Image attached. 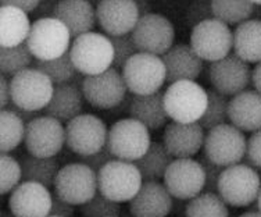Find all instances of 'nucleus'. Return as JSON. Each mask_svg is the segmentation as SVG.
Returning a JSON list of instances; mask_svg holds the SVG:
<instances>
[{
    "label": "nucleus",
    "instance_id": "obj_1",
    "mask_svg": "<svg viewBox=\"0 0 261 217\" xmlns=\"http://www.w3.org/2000/svg\"><path fill=\"white\" fill-rule=\"evenodd\" d=\"M153 143L150 130L134 118H118L109 128L106 148L117 160L136 163Z\"/></svg>",
    "mask_w": 261,
    "mask_h": 217
},
{
    "label": "nucleus",
    "instance_id": "obj_2",
    "mask_svg": "<svg viewBox=\"0 0 261 217\" xmlns=\"http://www.w3.org/2000/svg\"><path fill=\"white\" fill-rule=\"evenodd\" d=\"M70 55L78 73L85 77L97 76L110 70L114 63L111 39L99 32H88L74 39Z\"/></svg>",
    "mask_w": 261,
    "mask_h": 217
},
{
    "label": "nucleus",
    "instance_id": "obj_3",
    "mask_svg": "<svg viewBox=\"0 0 261 217\" xmlns=\"http://www.w3.org/2000/svg\"><path fill=\"white\" fill-rule=\"evenodd\" d=\"M208 103L207 91L196 81H179L164 91V106L172 122L199 123Z\"/></svg>",
    "mask_w": 261,
    "mask_h": 217
},
{
    "label": "nucleus",
    "instance_id": "obj_4",
    "mask_svg": "<svg viewBox=\"0 0 261 217\" xmlns=\"http://www.w3.org/2000/svg\"><path fill=\"white\" fill-rule=\"evenodd\" d=\"M99 192L116 203L130 202L143 185V178L135 163L111 160L97 173Z\"/></svg>",
    "mask_w": 261,
    "mask_h": 217
},
{
    "label": "nucleus",
    "instance_id": "obj_5",
    "mask_svg": "<svg viewBox=\"0 0 261 217\" xmlns=\"http://www.w3.org/2000/svg\"><path fill=\"white\" fill-rule=\"evenodd\" d=\"M71 34L57 18H40L32 22L27 45L36 61L59 59L71 49Z\"/></svg>",
    "mask_w": 261,
    "mask_h": 217
},
{
    "label": "nucleus",
    "instance_id": "obj_6",
    "mask_svg": "<svg viewBox=\"0 0 261 217\" xmlns=\"http://www.w3.org/2000/svg\"><path fill=\"white\" fill-rule=\"evenodd\" d=\"M121 73L128 92L134 96L161 92V88L167 82V71L163 59L149 53H136Z\"/></svg>",
    "mask_w": 261,
    "mask_h": 217
},
{
    "label": "nucleus",
    "instance_id": "obj_7",
    "mask_svg": "<svg viewBox=\"0 0 261 217\" xmlns=\"http://www.w3.org/2000/svg\"><path fill=\"white\" fill-rule=\"evenodd\" d=\"M261 191V177L246 163L226 167L218 181V195L226 205L245 207L257 202Z\"/></svg>",
    "mask_w": 261,
    "mask_h": 217
},
{
    "label": "nucleus",
    "instance_id": "obj_8",
    "mask_svg": "<svg viewBox=\"0 0 261 217\" xmlns=\"http://www.w3.org/2000/svg\"><path fill=\"white\" fill-rule=\"evenodd\" d=\"M247 139L245 132L232 124L216 127L206 132L203 156L218 166L231 167L241 164L246 157Z\"/></svg>",
    "mask_w": 261,
    "mask_h": 217
},
{
    "label": "nucleus",
    "instance_id": "obj_9",
    "mask_svg": "<svg viewBox=\"0 0 261 217\" xmlns=\"http://www.w3.org/2000/svg\"><path fill=\"white\" fill-rule=\"evenodd\" d=\"M53 191L71 205L84 206L99 192L97 173L84 163H70L60 168Z\"/></svg>",
    "mask_w": 261,
    "mask_h": 217
},
{
    "label": "nucleus",
    "instance_id": "obj_10",
    "mask_svg": "<svg viewBox=\"0 0 261 217\" xmlns=\"http://www.w3.org/2000/svg\"><path fill=\"white\" fill-rule=\"evenodd\" d=\"M53 92V82L34 67L11 78V103L24 110L43 111L50 103Z\"/></svg>",
    "mask_w": 261,
    "mask_h": 217
},
{
    "label": "nucleus",
    "instance_id": "obj_11",
    "mask_svg": "<svg viewBox=\"0 0 261 217\" xmlns=\"http://www.w3.org/2000/svg\"><path fill=\"white\" fill-rule=\"evenodd\" d=\"M109 128L95 114H81L65 126V147L76 156L95 155L105 149Z\"/></svg>",
    "mask_w": 261,
    "mask_h": 217
},
{
    "label": "nucleus",
    "instance_id": "obj_12",
    "mask_svg": "<svg viewBox=\"0 0 261 217\" xmlns=\"http://www.w3.org/2000/svg\"><path fill=\"white\" fill-rule=\"evenodd\" d=\"M191 46L203 61H220L233 49V31L213 17L192 30Z\"/></svg>",
    "mask_w": 261,
    "mask_h": 217
},
{
    "label": "nucleus",
    "instance_id": "obj_13",
    "mask_svg": "<svg viewBox=\"0 0 261 217\" xmlns=\"http://www.w3.org/2000/svg\"><path fill=\"white\" fill-rule=\"evenodd\" d=\"M132 41L139 53L164 56L175 45V30L166 15L150 13L142 15L134 31L130 32Z\"/></svg>",
    "mask_w": 261,
    "mask_h": 217
},
{
    "label": "nucleus",
    "instance_id": "obj_14",
    "mask_svg": "<svg viewBox=\"0 0 261 217\" xmlns=\"http://www.w3.org/2000/svg\"><path fill=\"white\" fill-rule=\"evenodd\" d=\"M82 93L92 107L100 110H113L128 98V88L122 73L111 67L97 76L85 77Z\"/></svg>",
    "mask_w": 261,
    "mask_h": 217
},
{
    "label": "nucleus",
    "instance_id": "obj_15",
    "mask_svg": "<svg viewBox=\"0 0 261 217\" xmlns=\"http://www.w3.org/2000/svg\"><path fill=\"white\" fill-rule=\"evenodd\" d=\"M163 184L171 197L189 202L204 192V168L200 162L195 159H175L168 167Z\"/></svg>",
    "mask_w": 261,
    "mask_h": 217
},
{
    "label": "nucleus",
    "instance_id": "obj_16",
    "mask_svg": "<svg viewBox=\"0 0 261 217\" xmlns=\"http://www.w3.org/2000/svg\"><path fill=\"white\" fill-rule=\"evenodd\" d=\"M24 143L32 156L56 157L64 149V126L59 120L43 114L27 124Z\"/></svg>",
    "mask_w": 261,
    "mask_h": 217
},
{
    "label": "nucleus",
    "instance_id": "obj_17",
    "mask_svg": "<svg viewBox=\"0 0 261 217\" xmlns=\"http://www.w3.org/2000/svg\"><path fill=\"white\" fill-rule=\"evenodd\" d=\"M251 71L249 63L232 53L222 60L210 63L207 76L214 91L226 98H233L247 91V86L251 84Z\"/></svg>",
    "mask_w": 261,
    "mask_h": 217
},
{
    "label": "nucleus",
    "instance_id": "obj_18",
    "mask_svg": "<svg viewBox=\"0 0 261 217\" xmlns=\"http://www.w3.org/2000/svg\"><path fill=\"white\" fill-rule=\"evenodd\" d=\"M96 18L109 38L130 35L141 18L136 2L103 0L96 3Z\"/></svg>",
    "mask_w": 261,
    "mask_h": 217
},
{
    "label": "nucleus",
    "instance_id": "obj_19",
    "mask_svg": "<svg viewBox=\"0 0 261 217\" xmlns=\"http://www.w3.org/2000/svg\"><path fill=\"white\" fill-rule=\"evenodd\" d=\"M51 192L38 182L24 181L10 194L9 210L15 217H49Z\"/></svg>",
    "mask_w": 261,
    "mask_h": 217
},
{
    "label": "nucleus",
    "instance_id": "obj_20",
    "mask_svg": "<svg viewBox=\"0 0 261 217\" xmlns=\"http://www.w3.org/2000/svg\"><path fill=\"white\" fill-rule=\"evenodd\" d=\"M206 130L200 123L170 122L163 134V145L174 159H193L203 149Z\"/></svg>",
    "mask_w": 261,
    "mask_h": 217
},
{
    "label": "nucleus",
    "instance_id": "obj_21",
    "mask_svg": "<svg viewBox=\"0 0 261 217\" xmlns=\"http://www.w3.org/2000/svg\"><path fill=\"white\" fill-rule=\"evenodd\" d=\"M174 198L163 182H143L129 202V213L135 217H167L172 210Z\"/></svg>",
    "mask_w": 261,
    "mask_h": 217
},
{
    "label": "nucleus",
    "instance_id": "obj_22",
    "mask_svg": "<svg viewBox=\"0 0 261 217\" xmlns=\"http://www.w3.org/2000/svg\"><path fill=\"white\" fill-rule=\"evenodd\" d=\"M167 71V82L196 81L203 71V60L188 43H175L161 56Z\"/></svg>",
    "mask_w": 261,
    "mask_h": 217
},
{
    "label": "nucleus",
    "instance_id": "obj_23",
    "mask_svg": "<svg viewBox=\"0 0 261 217\" xmlns=\"http://www.w3.org/2000/svg\"><path fill=\"white\" fill-rule=\"evenodd\" d=\"M55 18L60 20L67 27L72 39L88 32H93L97 22L93 3L86 0H61L57 5Z\"/></svg>",
    "mask_w": 261,
    "mask_h": 217
},
{
    "label": "nucleus",
    "instance_id": "obj_24",
    "mask_svg": "<svg viewBox=\"0 0 261 217\" xmlns=\"http://www.w3.org/2000/svg\"><path fill=\"white\" fill-rule=\"evenodd\" d=\"M228 117L233 127L243 132L261 130V95L254 89H247L229 99Z\"/></svg>",
    "mask_w": 261,
    "mask_h": 217
},
{
    "label": "nucleus",
    "instance_id": "obj_25",
    "mask_svg": "<svg viewBox=\"0 0 261 217\" xmlns=\"http://www.w3.org/2000/svg\"><path fill=\"white\" fill-rule=\"evenodd\" d=\"M84 93L80 86L75 84H63L56 85L53 98L47 105L43 114L51 118H56L60 123H68L75 117L84 114Z\"/></svg>",
    "mask_w": 261,
    "mask_h": 217
},
{
    "label": "nucleus",
    "instance_id": "obj_26",
    "mask_svg": "<svg viewBox=\"0 0 261 217\" xmlns=\"http://www.w3.org/2000/svg\"><path fill=\"white\" fill-rule=\"evenodd\" d=\"M30 17L6 0L0 7V46L15 47L25 43L31 31Z\"/></svg>",
    "mask_w": 261,
    "mask_h": 217
},
{
    "label": "nucleus",
    "instance_id": "obj_27",
    "mask_svg": "<svg viewBox=\"0 0 261 217\" xmlns=\"http://www.w3.org/2000/svg\"><path fill=\"white\" fill-rule=\"evenodd\" d=\"M129 117L142 123L149 130H160L163 127H167L170 117L164 106V92L146 96L132 95Z\"/></svg>",
    "mask_w": 261,
    "mask_h": 217
},
{
    "label": "nucleus",
    "instance_id": "obj_28",
    "mask_svg": "<svg viewBox=\"0 0 261 217\" xmlns=\"http://www.w3.org/2000/svg\"><path fill=\"white\" fill-rule=\"evenodd\" d=\"M233 53L246 63H261V20H251L233 31Z\"/></svg>",
    "mask_w": 261,
    "mask_h": 217
},
{
    "label": "nucleus",
    "instance_id": "obj_29",
    "mask_svg": "<svg viewBox=\"0 0 261 217\" xmlns=\"http://www.w3.org/2000/svg\"><path fill=\"white\" fill-rule=\"evenodd\" d=\"M20 163L22 168V182H38L46 188L55 187L56 178L61 168L59 159L36 157L30 153H22Z\"/></svg>",
    "mask_w": 261,
    "mask_h": 217
},
{
    "label": "nucleus",
    "instance_id": "obj_30",
    "mask_svg": "<svg viewBox=\"0 0 261 217\" xmlns=\"http://www.w3.org/2000/svg\"><path fill=\"white\" fill-rule=\"evenodd\" d=\"M174 160L175 159L171 156L163 142H153L145 156L139 159L135 164L141 172L143 182H160L164 180L167 170Z\"/></svg>",
    "mask_w": 261,
    "mask_h": 217
},
{
    "label": "nucleus",
    "instance_id": "obj_31",
    "mask_svg": "<svg viewBox=\"0 0 261 217\" xmlns=\"http://www.w3.org/2000/svg\"><path fill=\"white\" fill-rule=\"evenodd\" d=\"M213 17L222 21L226 26H241L251 20L256 10L253 2H238V0H213L211 2Z\"/></svg>",
    "mask_w": 261,
    "mask_h": 217
},
{
    "label": "nucleus",
    "instance_id": "obj_32",
    "mask_svg": "<svg viewBox=\"0 0 261 217\" xmlns=\"http://www.w3.org/2000/svg\"><path fill=\"white\" fill-rule=\"evenodd\" d=\"M27 124L15 113L10 110H2L0 114V149L2 153H10L20 147L25 139Z\"/></svg>",
    "mask_w": 261,
    "mask_h": 217
},
{
    "label": "nucleus",
    "instance_id": "obj_33",
    "mask_svg": "<svg viewBox=\"0 0 261 217\" xmlns=\"http://www.w3.org/2000/svg\"><path fill=\"white\" fill-rule=\"evenodd\" d=\"M34 59L35 57L31 53L27 42L20 46H15V47H0L2 76L13 78L22 71L31 68Z\"/></svg>",
    "mask_w": 261,
    "mask_h": 217
},
{
    "label": "nucleus",
    "instance_id": "obj_34",
    "mask_svg": "<svg viewBox=\"0 0 261 217\" xmlns=\"http://www.w3.org/2000/svg\"><path fill=\"white\" fill-rule=\"evenodd\" d=\"M34 68L43 73L53 85H63V84H70L75 80V77L80 74L78 70L72 63L70 52H67L59 59L50 61H35Z\"/></svg>",
    "mask_w": 261,
    "mask_h": 217
},
{
    "label": "nucleus",
    "instance_id": "obj_35",
    "mask_svg": "<svg viewBox=\"0 0 261 217\" xmlns=\"http://www.w3.org/2000/svg\"><path fill=\"white\" fill-rule=\"evenodd\" d=\"M185 217H229V209L218 194L203 192L188 202Z\"/></svg>",
    "mask_w": 261,
    "mask_h": 217
},
{
    "label": "nucleus",
    "instance_id": "obj_36",
    "mask_svg": "<svg viewBox=\"0 0 261 217\" xmlns=\"http://www.w3.org/2000/svg\"><path fill=\"white\" fill-rule=\"evenodd\" d=\"M207 95H208L207 109L199 123H200V126L204 130L210 131V130L216 128V127L228 124L226 122H229V117H228L229 99L226 96L214 91V89L207 91Z\"/></svg>",
    "mask_w": 261,
    "mask_h": 217
},
{
    "label": "nucleus",
    "instance_id": "obj_37",
    "mask_svg": "<svg viewBox=\"0 0 261 217\" xmlns=\"http://www.w3.org/2000/svg\"><path fill=\"white\" fill-rule=\"evenodd\" d=\"M0 172H2V185H0L2 195L11 194L22 182V168L20 160H17L9 153H2Z\"/></svg>",
    "mask_w": 261,
    "mask_h": 217
},
{
    "label": "nucleus",
    "instance_id": "obj_38",
    "mask_svg": "<svg viewBox=\"0 0 261 217\" xmlns=\"http://www.w3.org/2000/svg\"><path fill=\"white\" fill-rule=\"evenodd\" d=\"M120 203H116L103 197L100 192L96 194V197L81 206V216L82 217H121Z\"/></svg>",
    "mask_w": 261,
    "mask_h": 217
},
{
    "label": "nucleus",
    "instance_id": "obj_39",
    "mask_svg": "<svg viewBox=\"0 0 261 217\" xmlns=\"http://www.w3.org/2000/svg\"><path fill=\"white\" fill-rule=\"evenodd\" d=\"M113 47H114V63H113V68L118 71L124 70V67L128 61L139 53L136 49L135 43L132 41V36L124 35V36H116V38H110Z\"/></svg>",
    "mask_w": 261,
    "mask_h": 217
},
{
    "label": "nucleus",
    "instance_id": "obj_40",
    "mask_svg": "<svg viewBox=\"0 0 261 217\" xmlns=\"http://www.w3.org/2000/svg\"><path fill=\"white\" fill-rule=\"evenodd\" d=\"M199 162L204 168L206 174V185H204V192H211V194H218V181L221 177L222 172L225 170L224 167L218 166L216 163L210 162L207 157L201 156Z\"/></svg>",
    "mask_w": 261,
    "mask_h": 217
},
{
    "label": "nucleus",
    "instance_id": "obj_41",
    "mask_svg": "<svg viewBox=\"0 0 261 217\" xmlns=\"http://www.w3.org/2000/svg\"><path fill=\"white\" fill-rule=\"evenodd\" d=\"M213 18V10H211V2H195L189 6L186 11V20L188 24L195 28L200 22Z\"/></svg>",
    "mask_w": 261,
    "mask_h": 217
},
{
    "label": "nucleus",
    "instance_id": "obj_42",
    "mask_svg": "<svg viewBox=\"0 0 261 217\" xmlns=\"http://www.w3.org/2000/svg\"><path fill=\"white\" fill-rule=\"evenodd\" d=\"M246 164H249L256 170H261V130L253 132L247 139L246 151Z\"/></svg>",
    "mask_w": 261,
    "mask_h": 217
},
{
    "label": "nucleus",
    "instance_id": "obj_43",
    "mask_svg": "<svg viewBox=\"0 0 261 217\" xmlns=\"http://www.w3.org/2000/svg\"><path fill=\"white\" fill-rule=\"evenodd\" d=\"M111 160H114V156L109 152L107 148L101 149L100 152H97L95 155H89V156L84 157L76 156V162L84 163V164H86L88 167H91L92 170L96 173L100 172L101 168H103L107 163H110Z\"/></svg>",
    "mask_w": 261,
    "mask_h": 217
},
{
    "label": "nucleus",
    "instance_id": "obj_44",
    "mask_svg": "<svg viewBox=\"0 0 261 217\" xmlns=\"http://www.w3.org/2000/svg\"><path fill=\"white\" fill-rule=\"evenodd\" d=\"M51 210L50 216L55 217H75V207L71 203L65 202L64 199H61L55 191L51 192Z\"/></svg>",
    "mask_w": 261,
    "mask_h": 217
},
{
    "label": "nucleus",
    "instance_id": "obj_45",
    "mask_svg": "<svg viewBox=\"0 0 261 217\" xmlns=\"http://www.w3.org/2000/svg\"><path fill=\"white\" fill-rule=\"evenodd\" d=\"M57 5L59 2H53V0H43V2H39V6L38 9L34 13V17L35 20H40V18H53L56 14V10H57Z\"/></svg>",
    "mask_w": 261,
    "mask_h": 217
},
{
    "label": "nucleus",
    "instance_id": "obj_46",
    "mask_svg": "<svg viewBox=\"0 0 261 217\" xmlns=\"http://www.w3.org/2000/svg\"><path fill=\"white\" fill-rule=\"evenodd\" d=\"M0 106L2 110H6L11 105V78L2 76L0 78Z\"/></svg>",
    "mask_w": 261,
    "mask_h": 217
},
{
    "label": "nucleus",
    "instance_id": "obj_47",
    "mask_svg": "<svg viewBox=\"0 0 261 217\" xmlns=\"http://www.w3.org/2000/svg\"><path fill=\"white\" fill-rule=\"evenodd\" d=\"M6 2L10 6H14L21 11H24L25 14H34L39 6L38 0H6Z\"/></svg>",
    "mask_w": 261,
    "mask_h": 217
},
{
    "label": "nucleus",
    "instance_id": "obj_48",
    "mask_svg": "<svg viewBox=\"0 0 261 217\" xmlns=\"http://www.w3.org/2000/svg\"><path fill=\"white\" fill-rule=\"evenodd\" d=\"M6 110H10V111H13V113H15V114L20 117L21 120L25 123V124H28V123H31V122H34L35 118H38V117L42 116V114H40V113H38V111L24 110V109H20V107L14 106L13 103H11L10 106L7 107Z\"/></svg>",
    "mask_w": 261,
    "mask_h": 217
},
{
    "label": "nucleus",
    "instance_id": "obj_49",
    "mask_svg": "<svg viewBox=\"0 0 261 217\" xmlns=\"http://www.w3.org/2000/svg\"><path fill=\"white\" fill-rule=\"evenodd\" d=\"M186 207H188V201H181V199H175V198H174L171 214L176 217H185Z\"/></svg>",
    "mask_w": 261,
    "mask_h": 217
},
{
    "label": "nucleus",
    "instance_id": "obj_50",
    "mask_svg": "<svg viewBox=\"0 0 261 217\" xmlns=\"http://www.w3.org/2000/svg\"><path fill=\"white\" fill-rule=\"evenodd\" d=\"M251 85L261 95V63L256 64L251 71Z\"/></svg>",
    "mask_w": 261,
    "mask_h": 217
},
{
    "label": "nucleus",
    "instance_id": "obj_51",
    "mask_svg": "<svg viewBox=\"0 0 261 217\" xmlns=\"http://www.w3.org/2000/svg\"><path fill=\"white\" fill-rule=\"evenodd\" d=\"M136 6H138V10H139V14L142 15H147L151 13L150 9V3L146 2V0H142V2H136Z\"/></svg>",
    "mask_w": 261,
    "mask_h": 217
},
{
    "label": "nucleus",
    "instance_id": "obj_52",
    "mask_svg": "<svg viewBox=\"0 0 261 217\" xmlns=\"http://www.w3.org/2000/svg\"><path fill=\"white\" fill-rule=\"evenodd\" d=\"M238 217H261V213L258 210H249V212L242 213L241 216Z\"/></svg>",
    "mask_w": 261,
    "mask_h": 217
},
{
    "label": "nucleus",
    "instance_id": "obj_53",
    "mask_svg": "<svg viewBox=\"0 0 261 217\" xmlns=\"http://www.w3.org/2000/svg\"><path fill=\"white\" fill-rule=\"evenodd\" d=\"M0 217H15L10 210H2V216Z\"/></svg>",
    "mask_w": 261,
    "mask_h": 217
},
{
    "label": "nucleus",
    "instance_id": "obj_54",
    "mask_svg": "<svg viewBox=\"0 0 261 217\" xmlns=\"http://www.w3.org/2000/svg\"><path fill=\"white\" fill-rule=\"evenodd\" d=\"M257 210L261 213V191L258 194V198H257Z\"/></svg>",
    "mask_w": 261,
    "mask_h": 217
},
{
    "label": "nucleus",
    "instance_id": "obj_55",
    "mask_svg": "<svg viewBox=\"0 0 261 217\" xmlns=\"http://www.w3.org/2000/svg\"><path fill=\"white\" fill-rule=\"evenodd\" d=\"M121 217H135V216H134V214H130L129 212H128V213H124V212H122V214H121Z\"/></svg>",
    "mask_w": 261,
    "mask_h": 217
},
{
    "label": "nucleus",
    "instance_id": "obj_56",
    "mask_svg": "<svg viewBox=\"0 0 261 217\" xmlns=\"http://www.w3.org/2000/svg\"><path fill=\"white\" fill-rule=\"evenodd\" d=\"M49 217H55V216H49Z\"/></svg>",
    "mask_w": 261,
    "mask_h": 217
}]
</instances>
